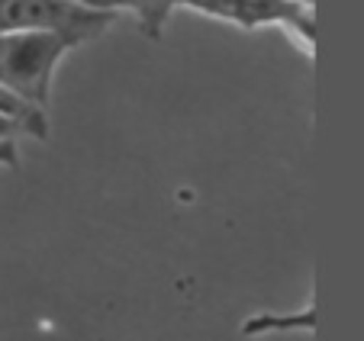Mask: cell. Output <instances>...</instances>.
Listing matches in <instances>:
<instances>
[{
	"mask_svg": "<svg viewBox=\"0 0 364 341\" xmlns=\"http://www.w3.org/2000/svg\"><path fill=\"white\" fill-rule=\"evenodd\" d=\"M71 45L55 33H4L0 36V87L29 107L46 109L52 77Z\"/></svg>",
	"mask_w": 364,
	"mask_h": 341,
	"instance_id": "1",
	"label": "cell"
},
{
	"mask_svg": "<svg viewBox=\"0 0 364 341\" xmlns=\"http://www.w3.org/2000/svg\"><path fill=\"white\" fill-rule=\"evenodd\" d=\"M117 23L113 10L87 7L81 0H0L4 33H55L71 48L100 39Z\"/></svg>",
	"mask_w": 364,
	"mask_h": 341,
	"instance_id": "2",
	"label": "cell"
},
{
	"mask_svg": "<svg viewBox=\"0 0 364 341\" xmlns=\"http://www.w3.org/2000/svg\"><path fill=\"white\" fill-rule=\"evenodd\" d=\"M0 113L10 117V119H16V123L29 132V139H39V142L48 139V113L46 109L29 107V103H23L20 97H14L4 87H0Z\"/></svg>",
	"mask_w": 364,
	"mask_h": 341,
	"instance_id": "3",
	"label": "cell"
},
{
	"mask_svg": "<svg viewBox=\"0 0 364 341\" xmlns=\"http://www.w3.org/2000/svg\"><path fill=\"white\" fill-rule=\"evenodd\" d=\"M313 309H303V315H296V319H274V315H255V319H248L245 325H242V332L245 335H258V332H271V328H313Z\"/></svg>",
	"mask_w": 364,
	"mask_h": 341,
	"instance_id": "5",
	"label": "cell"
},
{
	"mask_svg": "<svg viewBox=\"0 0 364 341\" xmlns=\"http://www.w3.org/2000/svg\"><path fill=\"white\" fill-rule=\"evenodd\" d=\"M23 136H29L26 129H23L16 119L4 117L0 113V164H7V168H20V155H16V142H20Z\"/></svg>",
	"mask_w": 364,
	"mask_h": 341,
	"instance_id": "4",
	"label": "cell"
}]
</instances>
